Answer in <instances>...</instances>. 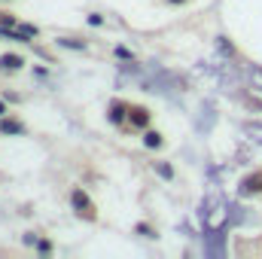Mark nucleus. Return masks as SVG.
<instances>
[{
	"label": "nucleus",
	"instance_id": "9b49d317",
	"mask_svg": "<svg viewBox=\"0 0 262 259\" xmlns=\"http://www.w3.org/2000/svg\"><path fill=\"white\" fill-rule=\"evenodd\" d=\"M171 3H183V0H171Z\"/></svg>",
	"mask_w": 262,
	"mask_h": 259
},
{
	"label": "nucleus",
	"instance_id": "9d476101",
	"mask_svg": "<svg viewBox=\"0 0 262 259\" xmlns=\"http://www.w3.org/2000/svg\"><path fill=\"white\" fill-rule=\"evenodd\" d=\"M3 113H6V107H3V104H0V116H3Z\"/></svg>",
	"mask_w": 262,
	"mask_h": 259
},
{
	"label": "nucleus",
	"instance_id": "7ed1b4c3",
	"mask_svg": "<svg viewBox=\"0 0 262 259\" xmlns=\"http://www.w3.org/2000/svg\"><path fill=\"white\" fill-rule=\"evenodd\" d=\"M128 110H131L128 104H122V101H113V107H110V122H116V125H119V122L125 119V113H128Z\"/></svg>",
	"mask_w": 262,
	"mask_h": 259
},
{
	"label": "nucleus",
	"instance_id": "20e7f679",
	"mask_svg": "<svg viewBox=\"0 0 262 259\" xmlns=\"http://www.w3.org/2000/svg\"><path fill=\"white\" fill-rule=\"evenodd\" d=\"M241 189H244V192H262V174H256V177H247Z\"/></svg>",
	"mask_w": 262,
	"mask_h": 259
},
{
	"label": "nucleus",
	"instance_id": "0eeeda50",
	"mask_svg": "<svg viewBox=\"0 0 262 259\" xmlns=\"http://www.w3.org/2000/svg\"><path fill=\"white\" fill-rule=\"evenodd\" d=\"M156 171H159V174H162V177H168V180H171V177H174V171H171V168H168V165H165V162H156Z\"/></svg>",
	"mask_w": 262,
	"mask_h": 259
},
{
	"label": "nucleus",
	"instance_id": "f03ea898",
	"mask_svg": "<svg viewBox=\"0 0 262 259\" xmlns=\"http://www.w3.org/2000/svg\"><path fill=\"white\" fill-rule=\"evenodd\" d=\"M128 122L134 125V128H146V125H149V110H146V107H131Z\"/></svg>",
	"mask_w": 262,
	"mask_h": 259
},
{
	"label": "nucleus",
	"instance_id": "6e6552de",
	"mask_svg": "<svg viewBox=\"0 0 262 259\" xmlns=\"http://www.w3.org/2000/svg\"><path fill=\"white\" fill-rule=\"evenodd\" d=\"M61 46H67V49H85V43H76V40H58Z\"/></svg>",
	"mask_w": 262,
	"mask_h": 259
},
{
	"label": "nucleus",
	"instance_id": "1a4fd4ad",
	"mask_svg": "<svg viewBox=\"0 0 262 259\" xmlns=\"http://www.w3.org/2000/svg\"><path fill=\"white\" fill-rule=\"evenodd\" d=\"M0 131H21V125H15V122H6V119H3V122H0Z\"/></svg>",
	"mask_w": 262,
	"mask_h": 259
},
{
	"label": "nucleus",
	"instance_id": "423d86ee",
	"mask_svg": "<svg viewBox=\"0 0 262 259\" xmlns=\"http://www.w3.org/2000/svg\"><path fill=\"white\" fill-rule=\"evenodd\" d=\"M143 143H146L149 149H156V146H162V134H159V131H146V134H143Z\"/></svg>",
	"mask_w": 262,
	"mask_h": 259
},
{
	"label": "nucleus",
	"instance_id": "f257e3e1",
	"mask_svg": "<svg viewBox=\"0 0 262 259\" xmlns=\"http://www.w3.org/2000/svg\"><path fill=\"white\" fill-rule=\"evenodd\" d=\"M70 201H73V207H76V213H79V217H89V220H95V210H92V201H89L85 195L79 192V189H76V192L70 195Z\"/></svg>",
	"mask_w": 262,
	"mask_h": 259
},
{
	"label": "nucleus",
	"instance_id": "39448f33",
	"mask_svg": "<svg viewBox=\"0 0 262 259\" xmlns=\"http://www.w3.org/2000/svg\"><path fill=\"white\" fill-rule=\"evenodd\" d=\"M0 67H3V70H18V67H21V58H18V55H3V58H0Z\"/></svg>",
	"mask_w": 262,
	"mask_h": 259
}]
</instances>
